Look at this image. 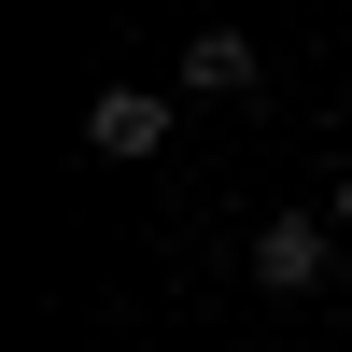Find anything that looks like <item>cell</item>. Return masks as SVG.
<instances>
[{"instance_id":"cell-2","label":"cell","mask_w":352,"mask_h":352,"mask_svg":"<svg viewBox=\"0 0 352 352\" xmlns=\"http://www.w3.org/2000/svg\"><path fill=\"white\" fill-rule=\"evenodd\" d=\"M85 141H99V155H155V141H169V99H155V85H113V99H85Z\"/></svg>"},{"instance_id":"cell-1","label":"cell","mask_w":352,"mask_h":352,"mask_svg":"<svg viewBox=\"0 0 352 352\" xmlns=\"http://www.w3.org/2000/svg\"><path fill=\"white\" fill-rule=\"evenodd\" d=\"M324 268H338V226H310V212H282V226H254V282H268V296H310Z\"/></svg>"},{"instance_id":"cell-4","label":"cell","mask_w":352,"mask_h":352,"mask_svg":"<svg viewBox=\"0 0 352 352\" xmlns=\"http://www.w3.org/2000/svg\"><path fill=\"white\" fill-rule=\"evenodd\" d=\"M338 240H352V169H338Z\"/></svg>"},{"instance_id":"cell-3","label":"cell","mask_w":352,"mask_h":352,"mask_svg":"<svg viewBox=\"0 0 352 352\" xmlns=\"http://www.w3.org/2000/svg\"><path fill=\"white\" fill-rule=\"evenodd\" d=\"M184 85H197V99L254 85V43H240V28H197V43H184Z\"/></svg>"}]
</instances>
